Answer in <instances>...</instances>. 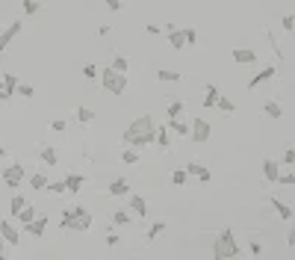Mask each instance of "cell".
Instances as JSON below:
<instances>
[{"instance_id": "f6af8a7d", "label": "cell", "mask_w": 295, "mask_h": 260, "mask_svg": "<svg viewBox=\"0 0 295 260\" xmlns=\"http://www.w3.org/2000/svg\"><path fill=\"white\" fill-rule=\"evenodd\" d=\"M293 163H295V151H293V145H290V148L284 151V166H290V169H293Z\"/></svg>"}, {"instance_id": "44dd1931", "label": "cell", "mask_w": 295, "mask_h": 260, "mask_svg": "<svg viewBox=\"0 0 295 260\" xmlns=\"http://www.w3.org/2000/svg\"><path fill=\"white\" fill-rule=\"evenodd\" d=\"M109 68L118 71V74H127V71H130V59H127L124 53H115V56L109 59Z\"/></svg>"}, {"instance_id": "ee69618b", "label": "cell", "mask_w": 295, "mask_h": 260, "mask_svg": "<svg viewBox=\"0 0 295 260\" xmlns=\"http://www.w3.org/2000/svg\"><path fill=\"white\" fill-rule=\"evenodd\" d=\"M281 27H284L287 33H293V27H295V18H293V12H287V15H284V21H281Z\"/></svg>"}, {"instance_id": "8fae6325", "label": "cell", "mask_w": 295, "mask_h": 260, "mask_svg": "<svg viewBox=\"0 0 295 260\" xmlns=\"http://www.w3.org/2000/svg\"><path fill=\"white\" fill-rule=\"evenodd\" d=\"M21 30H24V24H21V21H12V24L0 33V50H6V47L18 38V33H21Z\"/></svg>"}, {"instance_id": "8d00e7d4", "label": "cell", "mask_w": 295, "mask_h": 260, "mask_svg": "<svg viewBox=\"0 0 295 260\" xmlns=\"http://www.w3.org/2000/svg\"><path fill=\"white\" fill-rule=\"evenodd\" d=\"M163 231H165V222H154V225L148 228V243H154V240H157Z\"/></svg>"}, {"instance_id": "d590c367", "label": "cell", "mask_w": 295, "mask_h": 260, "mask_svg": "<svg viewBox=\"0 0 295 260\" xmlns=\"http://www.w3.org/2000/svg\"><path fill=\"white\" fill-rule=\"evenodd\" d=\"M130 219H133V216H127L124 210H115V213H112V225H115V228H121V225H130Z\"/></svg>"}, {"instance_id": "cb8c5ba5", "label": "cell", "mask_w": 295, "mask_h": 260, "mask_svg": "<svg viewBox=\"0 0 295 260\" xmlns=\"http://www.w3.org/2000/svg\"><path fill=\"white\" fill-rule=\"evenodd\" d=\"M165 127L174 130L177 136H189V121H183V118H171V121H165Z\"/></svg>"}, {"instance_id": "db71d44e", "label": "cell", "mask_w": 295, "mask_h": 260, "mask_svg": "<svg viewBox=\"0 0 295 260\" xmlns=\"http://www.w3.org/2000/svg\"><path fill=\"white\" fill-rule=\"evenodd\" d=\"M0 255H6V243H3V237H0Z\"/></svg>"}, {"instance_id": "680465c9", "label": "cell", "mask_w": 295, "mask_h": 260, "mask_svg": "<svg viewBox=\"0 0 295 260\" xmlns=\"http://www.w3.org/2000/svg\"><path fill=\"white\" fill-rule=\"evenodd\" d=\"M0 71H3V65H0Z\"/></svg>"}, {"instance_id": "4dcf8cb0", "label": "cell", "mask_w": 295, "mask_h": 260, "mask_svg": "<svg viewBox=\"0 0 295 260\" xmlns=\"http://www.w3.org/2000/svg\"><path fill=\"white\" fill-rule=\"evenodd\" d=\"M216 107H219V110H222L225 115H230V112L236 110V104H233L230 98H225V95H219V98H216Z\"/></svg>"}, {"instance_id": "ffe728a7", "label": "cell", "mask_w": 295, "mask_h": 260, "mask_svg": "<svg viewBox=\"0 0 295 260\" xmlns=\"http://www.w3.org/2000/svg\"><path fill=\"white\" fill-rule=\"evenodd\" d=\"M272 207H275V213L284 219V222H293L295 219V210H293V204H284L281 198H272Z\"/></svg>"}, {"instance_id": "9f6ffc18", "label": "cell", "mask_w": 295, "mask_h": 260, "mask_svg": "<svg viewBox=\"0 0 295 260\" xmlns=\"http://www.w3.org/2000/svg\"><path fill=\"white\" fill-rule=\"evenodd\" d=\"M0 260H9V258H6V255H0Z\"/></svg>"}, {"instance_id": "816d5d0a", "label": "cell", "mask_w": 295, "mask_h": 260, "mask_svg": "<svg viewBox=\"0 0 295 260\" xmlns=\"http://www.w3.org/2000/svg\"><path fill=\"white\" fill-rule=\"evenodd\" d=\"M251 252H254V255H260V252H263V246H260L257 240H251Z\"/></svg>"}, {"instance_id": "c3c4849f", "label": "cell", "mask_w": 295, "mask_h": 260, "mask_svg": "<svg viewBox=\"0 0 295 260\" xmlns=\"http://www.w3.org/2000/svg\"><path fill=\"white\" fill-rule=\"evenodd\" d=\"M287 246H290V249L295 246V228H293V222H290V231H287Z\"/></svg>"}, {"instance_id": "d4e9b609", "label": "cell", "mask_w": 295, "mask_h": 260, "mask_svg": "<svg viewBox=\"0 0 295 260\" xmlns=\"http://www.w3.org/2000/svg\"><path fill=\"white\" fill-rule=\"evenodd\" d=\"M30 189H35V192H44V189H47V175H44V172H35V175H30Z\"/></svg>"}, {"instance_id": "9a60e30c", "label": "cell", "mask_w": 295, "mask_h": 260, "mask_svg": "<svg viewBox=\"0 0 295 260\" xmlns=\"http://www.w3.org/2000/svg\"><path fill=\"white\" fill-rule=\"evenodd\" d=\"M127 204H130V210H133L136 216H142V219H148V201H145L142 195H136V192H130V195H127Z\"/></svg>"}, {"instance_id": "7c38bea8", "label": "cell", "mask_w": 295, "mask_h": 260, "mask_svg": "<svg viewBox=\"0 0 295 260\" xmlns=\"http://www.w3.org/2000/svg\"><path fill=\"white\" fill-rule=\"evenodd\" d=\"M106 192H109L112 198H124V195H130V181H127V178H115V181H109Z\"/></svg>"}, {"instance_id": "83f0119b", "label": "cell", "mask_w": 295, "mask_h": 260, "mask_svg": "<svg viewBox=\"0 0 295 260\" xmlns=\"http://www.w3.org/2000/svg\"><path fill=\"white\" fill-rule=\"evenodd\" d=\"M24 207H27V198H24L21 192H15V195H12V201H9V216H18Z\"/></svg>"}, {"instance_id": "ba28073f", "label": "cell", "mask_w": 295, "mask_h": 260, "mask_svg": "<svg viewBox=\"0 0 295 260\" xmlns=\"http://www.w3.org/2000/svg\"><path fill=\"white\" fill-rule=\"evenodd\" d=\"M183 172H186V178H198L201 184H210V178H213L210 169H207L204 163H198V160H192L189 166H183Z\"/></svg>"}, {"instance_id": "d6a6232c", "label": "cell", "mask_w": 295, "mask_h": 260, "mask_svg": "<svg viewBox=\"0 0 295 260\" xmlns=\"http://www.w3.org/2000/svg\"><path fill=\"white\" fill-rule=\"evenodd\" d=\"M18 74H3V89L9 92V95H15V89H18Z\"/></svg>"}, {"instance_id": "d6986e66", "label": "cell", "mask_w": 295, "mask_h": 260, "mask_svg": "<svg viewBox=\"0 0 295 260\" xmlns=\"http://www.w3.org/2000/svg\"><path fill=\"white\" fill-rule=\"evenodd\" d=\"M62 181H65V189H68V192H74V195H77V192L83 189V184H86L80 172H68V175H65Z\"/></svg>"}, {"instance_id": "ac0fdd59", "label": "cell", "mask_w": 295, "mask_h": 260, "mask_svg": "<svg viewBox=\"0 0 295 260\" xmlns=\"http://www.w3.org/2000/svg\"><path fill=\"white\" fill-rule=\"evenodd\" d=\"M38 157H41V163H44V166H50V169L59 163V151H56L53 145H41V148H38Z\"/></svg>"}, {"instance_id": "b9f144b4", "label": "cell", "mask_w": 295, "mask_h": 260, "mask_svg": "<svg viewBox=\"0 0 295 260\" xmlns=\"http://www.w3.org/2000/svg\"><path fill=\"white\" fill-rule=\"evenodd\" d=\"M183 36H186V47L198 41V30H195V27H183Z\"/></svg>"}, {"instance_id": "f35d334b", "label": "cell", "mask_w": 295, "mask_h": 260, "mask_svg": "<svg viewBox=\"0 0 295 260\" xmlns=\"http://www.w3.org/2000/svg\"><path fill=\"white\" fill-rule=\"evenodd\" d=\"M275 184H281V186H295V175H293V172H281Z\"/></svg>"}, {"instance_id": "11a10c76", "label": "cell", "mask_w": 295, "mask_h": 260, "mask_svg": "<svg viewBox=\"0 0 295 260\" xmlns=\"http://www.w3.org/2000/svg\"><path fill=\"white\" fill-rule=\"evenodd\" d=\"M0 157H6V145H0Z\"/></svg>"}, {"instance_id": "9c48e42d", "label": "cell", "mask_w": 295, "mask_h": 260, "mask_svg": "<svg viewBox=\"0 0 295 260\" xmlns=\"http://www.w3.org/2000/svg\"><path fill=\"white\" fill-rule=\"evenodd\" d=\"M230 56H233V62H239V65H254V62L260 59V53L251 50V47H236V50H230Z\"/></svg>"}, {"instance_id": "2e32d148", "label": "cell", "mask_w": 295, "mask_h": 260, "mask_svg": "<svg viewBox=\"0 0 295 260\" xmlns=\"http://www.w3.org/2000/svg\"><path fill=\"white\" fill-rule=\"evenodd\" d=\"M154 145H157L160 151H168V148H171V130H168L165 124H160V127H157V136H154Z\"/></svg>"}, {"instance_id": "6f0895ef", "label": "cell", "mask_w": 295, "mask_h": 260, "mask_svg": "<svg viewBox=\"0 0 295 260\" xmlns=\"http://www.w3.org/2000/svg\"><path fill=\"white\" fill-rule=\"evenodd\" d=\"M213 260H225V258H213Z\"/></svg>"}, {"instance_id": "5bb4252c", "label": "cell", "mask_w": 295, "mask_h": 260, "mask_svg": "<svg viewBox=\"0 0 295 260\" xmlns=\"http://www.w3.org/2000/svg\"><path fill=\"white\" fill-rule=\"evenodd\" d=\"M168 44H171L174 50H186V36H183V27L168 24Z\"/></svg>"}, {"instance_id": "484cf974", "label": "cell", "mask_w": 295, "mask_h": 260, "mask_svg": "<svg viewBox=\"0 0 295 260\" xmlns=\"http://www.w3.org/2000/svg\"><path fill=\"white\" fill-rule=\"evenodd\" d=\"M180 77H183V74H180V71H171V68H160V71H157V80H160V83H177Z\"/></svg>"}, {"instance_id": "681fc988", "label": "cell", "mask_w": 295, "mask_h": 260, "mask_svg": "<svg viewBox=\"0 0 295 260\" xmlns=\"http://www.w3.org/2000/svg\"><path fill=\"white\" fill-rule=\"evenodd\" d=\"M50 127H53V130H59V133H62V130H65V127H68V124H65V121H59V118H56V121H50Z\"/></svg>"}, {"instance_id": "60d3db41", "label": "cell", "mask_w": 295, "mask_h": 260, "mask_svg": "<svg viewBox=\"0 0 295 260\" xmlns=\"http://www.w3.org/2000/svg\"><path fill=\"white\" fill-rule=\"evenodd\" d=\"M186 181H189V178H186L183 169H174V172H171V184H174V186H183Z\"/></svg>"}, {"instance_id": "ab89813d", "label": "cell", "mask_w": 295, "mask_h": 260, "mask_svg": "<svg viewBox=\"0 0 295 260\" xmlns=\"http://www.w3.org/2000/svg\"><path fill=\"white\" fill-rule=\"evenodd\" d=\"M83 77H86V80H98V65H95V62H86V65H83Z\"/></svg>"}, {"instance_id": "74e56055", "label": "cell", "mask_w": 295, "mask_h": 260, "mask_svg": "<svg viewBox=\"0 0 295 260\" xmlns=\"http://www.w3.org/2000/svg\"><path fill=\"white\" fill-rule=\"evenodd\" d=\"M15 92H18L21 98H33V95H35V86H33V83H18Z\"/></svg>"}, {"instance_id": "30bf717a", "label": "cell", "mask_w": 295, "mask_h": 260, "mask_svg": "<svg viewBox=\"0 0 295 260\" xmlns=\"http://www.w3.org/2000/svg\"><path fill=\"white\" fill-rule=\"evenodd\" d=\"M0 237H3V243H6V246H18V243H21L18 228H15L12 222H6V219H0Z\"/></svg>"}, {"instance_id": "6da1fadb", "label": "cell", "mask_w": 295, "mask_h": 260, "mask_svg": "<svg viewBox=\"0 0 295 260\" xmlns=\"http://www.w3.org/2000/svg\"><path fill=\"white\" fill-rule=\"evenodd\" d=\"M154 136H157V121H154L151 115H139V118H133V121L124 127L121 142H124V148L142 151V148L154 145Z\"/></svg>"}, {"instance_id": "4316f807", "label": "cell", "mask_w": 295, "mask_h": 260, "mask_svg": "<svg viewBox=\"0 0 295 260\" xmlns=\"http://www.w3.org/2000/svg\"><path fill=\"white\" fill-rule=\"evenodd\" d=\"M74 121H80V124L95 121V110H89V107H77V110H74Z\"/></svg>"}, {"instance_id": "bcb514c9", "label": "cell", "mask_w": 295, "mask_h": 260, "mask_svg": "<svg viewBox=\"0 0 295 260\" xmlns=\"http://www.w3.org/2000/svg\"><path fill=\"white\" fill-rule=\"evenodd\" d=\"M103 3H106V9H112V12H121V9H124L121 0H103Z\"/></svg>"}, {"instance_id": "603a6c76", "label": "cell", "mask_w": 295, "mask_h": 260, "mask_svg": "<svg viewBox=\"0 0 295 260\" xmlns=\"http://www.w3.org/2000/svg\"><path fill=\"white\" fill-rule=\"evenodd\" d=\"M222 92H219V86L216 83H207V95H204V107L207 110H216V98H219Z\"/></svg>"}, {"instance_id": "f1b7e54d", "label": "cell", "mask_w": 295, "mask_h": 260, "mask_svg": "<svg viewBox=\"0 0 295 260\" xmlns=\"http://www.w3.org/2000/svg\"><path fill=\"white\" fill-rule=\"evenodd\" d=\"M35 216H38V210H35V207H33V204H30V201H27V207H24V210H21V213H18V216H15V219H18V222H21V225H30V222H33V219H35Z\"/></svg>"}, {"instance_id": "7bdbcfd3", "label": "cell", "mask_w": 295, "mask_h": 260, "mask_svg": "<svg viewBox=\"0 0 295 260\" xmlns=\"http://www.w3.org/2000/svg\"><path fill=\"white\" fill-rule=\"evenodd\" d=\"M266 38H269V44H272V50H275V56H278V59H284V50H281V44H278V38H275L272 33H266Z\"/></svg>"}, {"instance_id": "4fadbf2b", "label": "cell", "mask_w": 295, "mask_h": 260, "mask_svg": "<svg viewBox=\"0 0 295 260\" xmlns=\"http://www.w3.org/2000/svg\"><path fill=\"white\" fill-rule=\"evenodd\" d=\"M24 231H27L30 237H35V240H41V237H44V231H47V216H41V213H38L30 225H24Z\"/></svg>"}, {"instance_id": "f907efd6", "label": "cell", "mask_w": 295, "mask_h": 260, "mask_svg": "<svg viewBox=\"0 0 295 260\" xmlns=\"http://www.w3.org/2000/svg\"><path fill=\"white\" fill-rule=\"evenodd\" d=\"M118 243H121L118 234H109V237H106V246H118Z\"/></svg>"}, {"instance_id": "5b68a950", "label": "cell", "mask_w": 295, "mask_h": 260, "mask_svg": "<svg viewBox=\"0 0 295 260\" xmlns=\"http://www.w3.org/2000/svg\"><path fill=\"white\" fill-rule=\"evenodd\" d=\"M210 136H213V124H210L207 118H195V121L189 124V139H192L195 145L210 142Z\"/></svg>"}, {"instance_id": "7dc6e473", "label": "cell", "mask_w": 295, "mask_h": 260, "mask_svg": "<svg viewBox=\"0 0 295 260\" xmlns=\"http://www.w3.org/2000/svg\"><path fill=\"white\" fill-rule=\"evenodd\" d=\"M145 33H151V36H160V33H163V27H160V24H148V27H145Z\"/></svg>"}, {"instance_id": "836d02e7", "label": "cell", "mask_w": 295, "mask_h": 260, "mask_svg": "<svg viewBox=\"0 0 295 260\" xmlns=\"http://www.w3.org/2000/svg\"><path fill=\"white\" fill-rule=\"evenodd\" d=\"M44 192H50V195H62V192H68L65 189V181H47V189Z\"/></svg>"}, {"instance_id": "1f68e13d", "label": "cell", "mask_w": 295, "mask_h": 260, "mask_svg": "<svg viewBox=\"0 0 295 260\" xmlns=\"http://www.w3.org/2000/svg\"><path fill=\"white\" fill-rule=\"evenodd\" d=\"M21 12H24V15H38V12H41V3H38V0H21Z\"/></svg>"}, {"instance_id": "91938a15", "label": "cell", "mask_w": 295, "mask_h": 260, "mask_svg": "<svg viewBox=\"0 0 295 260\" xmlns=\"http://www.w3.org/2000/svg\"><path fill=\"white\" fill-rule=\"evenodd\" d=\"M86 3H89V0H86Z\"/></svg>"}, {"instance_id": "277c9868", "label": "cell", "mask_w": 295, "mask_h": 260, "mask_svg": "<svg viewBox=\"0 0 295 260\" xmlns=\"http://www.w3.org/2000/svg\"><path fill=\"white\" fill-rule=\"evenodd\" d=\"M100 89L103 92H109V95H115V98H121L124 92H127V74H118V71H112L109 65L100 71Z\"/></svg>"}, {"instance_id": "7402d4cb", "label": "cell", "mask_w": 295, "mask_h": 260, "mask_svg": "<svg viewBox=\"0 0 295 260\" xmlns=\"http://www.w3.org/2000/svg\"><path fill=\"white\" fill-rule=\"evenodd\" d=\"M263 112H266L269 118H284V107H281L275 98H269V101L263 104Z\"/></svg>"}, {"instance_id": "52a82bcc", "label": "cell", "mask_w": 295, "mask_h": 260, "mask_svg": "<svg viewBox=\"0 0 295 260\" xmlns=\"http://www.w3.org/2000/svg\"><path fill=\"white\" fill-rule=\"evenodd\" d=\"M281 71H278V65H266L263 71H257L251 80H248V89H257V86H263V83H269V80H275Z\"/></svg>"}, {"instance_id": "7a4b0ae2", "label": "cell", "mask_w": 295, "mask_h": 260, "mask_svg": "<svg viewBox=\"0 0 295 260\" xmlns=\"http://www.w3.org/2000/svg\"><path fill=\"white\" fill-rule=\"evenodd\" d=\"M59 228L62 231H77V234H86L92 228V213L86 207H65L62 210V219H59Z\"/></svg>"}, {"instance_id": "f5cc1de1", "label": "cell", "mask_w": 295, "mask_h": 260, "mask_svg": "<svg viewBox=\"0 0 295 260\" xmlns=\"http://www.w3.org/2000/svg\"><path fill=\"white\" fill-rule=\"evenodd\" d=\"M9 98H12V95H9V92L3 89V80H0V101H9Z\"/></svg>"}, {"instance_id": "3957f363", "label": "cell", "mask_w": 295, "mask_h": 260, "mask_svg": "<svg viewBox=\"0 0 295 260\" xmlns=\"http://www.w3.org/2000/svg\"><path fill=\"white\" fill-rule=\"evenodd\" d=\"M239 243H236V234L230 228H222L213 240V258H225V260H239Z\"/></svg>"}, {"instance_id": "e0dca14e", "label": "cell", "mask_w": 295, "mask_h": 260, "mask_svg": "<svg viewBox=\"0 0 295 260\" xmlns=\"http://www.w3.org/2000/svg\"><path fill=\"white\" fill-rule=\"evenodd\" d=\"M278 175H281V163H278V160H272V157H266V160H263V178H266L269 184H275V181H278Z\"/></svg>"}, {"instance_id": "e575fe53", "label": "cell", "mask_w": 295, "mask_h": 260, "mask_svg": "<svg viewBox=\"0 0 295 260\" xmlns=\"http://www.w3.org/2000/svg\"><path fill=\"white\" fill-rule=\"evenodd\" d=\"M121 163H130V166L139 163V151H136V148H124V151H121Z\"/></svg>"}, {"instance_id": "f546056e", "label": "cell", "mask_w": 295, "mask_h": 260, "mask_svg": "<svg viewBox=\"0 0 295 260\" xmlns=\"http://www.w3.org/2000/svg\"><path fill=\"white\" fill-rule=\"evenodd\" d=\"M165 118L171 121V118H183V101H171L168 107H165Z\"/></svg>"}, {"instance_id": "8992f818", "label": "cell", "mask_w": 295, "mask_h": 260, "mask_svg": "<svg viewBox=\"0 0 295 260\" xmlns=\"http://www.w3.org/2000/svg\"><path fill=\"white\" fill-rule=\"evenodd\" d=\"M24 181H27V169H24L21 163H12V166L3 169V184H6L9 189H21Z\"/></svg>"}]
</instances>
